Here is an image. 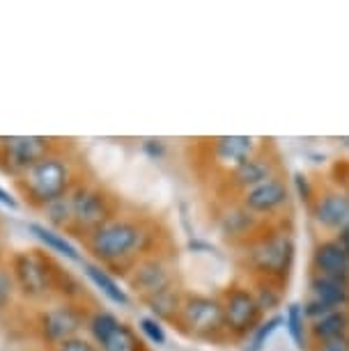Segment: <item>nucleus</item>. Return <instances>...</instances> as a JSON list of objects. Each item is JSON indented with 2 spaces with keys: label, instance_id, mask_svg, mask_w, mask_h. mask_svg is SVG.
<instances>
[{
  "label": "nucleus",
  "instance_id": "1",
  "mask_svg": "<svg viewBox=\"0 0 349 351\" xmlns=\"http://www.w3.org/2000/svg\"><path fill=\"white\" fill-rule=\"evenodd\" d=\"M81 243L92 262L124 278L147 255L170 246V239L159 218L120 209Z\"/></svg>",
  "mask_w": 349,
  "mask_h": 351
},
{
  "label": "nucleus",
  "instance_id": "2",
  "mask_svg": "<svg viewBox=\"0 0 349 351\" xmlns=\"http://www.w3.org/2000/svg\"><path fill=\"white\" fill-rule=\"evenodd\" d=\"M83 177V165L78 156L71 152L69 145L60 141V145L51 154L39 158L25 175L19 177L14 189L19 200L28 204L30 209L39 211L49 202L67 195Z\"/></svg>",
  "mask_w": 349,
  "mask_h": 351
},
{
  "label": "nucleus",
  "instance_id": "3",
  "mask_svg": "<svg viewBox=\"0 0 349 351\" xmlns=\"http://www.w3.org/2000/svg\"><path fill=\"white\" fill-rule=\"evenodd\" d=\"M237 250H239L237 253L239 267L246 271L248 278H265L287 285L296 260V243L289 225H285V218L267 223L251 241Z\"/></svg>",
  "mask_w": 349,
  "mask_h": 351
},
{
  "label": "nucleus",
  "instance_id": "4",
  "mask_svg": "<svg viewBox=\"0 0 349 351\" xmlns=\"http://www.w3.org/2000/svg\"><path fill=\"white\" fill-rule=\"evenodd\" d=\"M12 280L16 285L19 301L30 303V306H46L56 301L58 294V276H60L62 264L51 253L42 248H23L10 253L5 260Z\"/></svg>",
  "mask_w": 349,
  "mask_h": 351
},
{
  "label": "nucleus",
  "instance_id": "5",
  "mask_svg": "<svg viewBox=\"0 0 349 351\" xmlns=\"http://www.w3.org/2000/svg\"><path fill=\"white\" fill-rule=\"evenodd\" d=\"M71 228L67 234L76 237L78 241H85L122 209L120 197L90 177H83L71 189Z\"/></svg>",
  "mask_w": 349,
  "mask_h": 351
},
{
  "label": "nucleus",
  "instance_id": "6",
  "mask_svg": "<svg viewBox=\"0 0 349 351\" xmlns=\"http://www.w3.org/2000/svg\"><path fill=\"white\" fill-rule=\"evenodd\" d=\"M173 326L184 337L207 344L228 342L226 326H223V306L219 294H202V291H189L184 294L182 308L177 313Z\"/></svg>",
  "mask_w": 349,
  "mask_h": 351
},
{
  "label": "nucleus",
  "instance_id": "7",
  "mask_svg": "<svg viewBox=\"0 0 349 351\" xmlns=\"http://www.w3.org/2000/svg\"><path fill=\"white\" fill-rule=\"evenodd\" d=\"M95 303H69V301H51L46 306L35 308L32 313V333L44 349L53 351L58 344L71 340L85 333L88 313Z\"/></svg>",
  "mask_w": 349,
  "mask_h": 351
},
{
  "label": "nucleus",
  "instance_id": "8",
  "mask_svg": "<svg viewBox=\"0 0 349 351\" xmlns=\"http://www.w3.org/2000/svg\"><path fill=\"white\" fill-rule=\"evenodd\" d=\"M124 282H127V289L141 303L154 299L156 294L173 287L175 282H182L173 246H166L141 260L124 276Z\"/></svg>",
  "mask_w": 349,
  "mask_h": 351
},
{
  "label": "nucleus",
  "instance_id": "9",
  "mask_svg": "<svg viewBox=\"0 0 349 351\" xmlns=\"http://www.w3.org/2000/svg\"><path fill=\"white\" fill-rule=\"evenodd\" d=\"M219 299L228 342H246L248 335L265 322V313L255 301L248 282H230L219 294Z\"/></svg>",
  "mask_w": 349,
  "mask_h": 351
},
{
  "label": "nucleus",
  "instance_id": "10",
  "mask_svg": "<svg viewBox=\"0 0 349 351\" xmlns=\"http://www.w3.org/2000/svg\"><path fill=\"white\" fill-rule=\"evenodd\" d=\"M58 145L60 141L49 136H0V172L16 182Z\"/></svg>",
  "mask_w": 349,
  "mask_h": 351
},
{
  "label": "nucleus",
  "instance_id": "11",
  "mask_svg": "<svg viewBox=\"0 0 349 351\" xmlns=\"http://www.w3.org/2000/svg\"><path fill=\"white\" fill-rule=\"evenodd\" d=\"M280 172L282 165L278 152L272 145L265 143L248 161H243L239 168L230 172L228 177H223L221 182L223 200H237L241 193H246V191H251L262 182L272 180L274 175H280Z\"/></svg>",
  "mask_w": 349,
  "mask_h": 351
},
{
  "label": "nucleus",
  "instance_id": "12",
  "mask_svg": "<svg viewBox=\"0 0 349 351\" xmlns=\"http://www.w3.org/2000/svg\"><path fill=\"white\" fill-rule=\"evenodd\" d=\"M243 207L251 211L253 216L262 218V221L272 223V221H280L282 211L289 207V200H292V193H289V184L285 180V172L280 175H274L272 180L258 184L251 191L241 193L237 197Z\"/></svg>",
  "mask_w": 349,
  "mask_h": 351
},
{
  "label": "nucleus",
  "instance_id": "13",
  "mask_svg": "<svg viewBox=\"0 0 349 351\" xmlns=\"http://www.w3.org/2000/svg\"><path fill=\"white\" fill-rule=\"evenodd\" d=\"M262 141L253 136H219L207 141V161L212 172L221 177H228L243 161H248L255 152L262 147Z\"/></svg>",
  "mask_w": 349,
  "mask_h": 351
},
{
  "label": "nucleus",
  "instance_id": "14",
  "mask_svg": "<svg viewBox=\"0 0 349 351\" xmlns=\"http://www.w3.org/2000/svg\"><path fill=\"white\" fill-rule=\"evenodd\" d=\"M311 218L326 234H340V230L349 223V191L340 186H322L315 193L311 207Z\"/></svg>",
  "mask_w": 349,
  "mask_h": 351
},
{
  "label": "nucleus",
  "instance_id": "15",
  "mask_svg": "<svg viewBox=\"0 0 349 351\" xmlns=\"http://www.w3.org/2000/svg\"><path fill=\"white\" fill-rule=\"evenodd\" d=\"M265 225L267 221L253 216L239 200H221V207L216 211V228L223 239L232 243L234 248L251 241Z\"/></svg>",
  "mask_w": 349,
  "mask_h": 351
},
{
  "label": "nucleus",
  "instance_id": "16",
  "mask_svg": "<svg viewBox=\"0 0 349 351\" xmlns=\"http://www.w3.org/2000/svg\"><path fill=\"white\" fill-rule=\"evenodd\" d=\"M311 274L349 280V250L335 237L320 239L311 253Z\"/></svg>",
  "mask_w": 349,
  "mask_h": 351
},
{
  "label": "nucleus",
  "instance_id": "17",
  "mask_svg": "<svg viewBox=\"0 0 349 351\" xmlns=\"http://www.w3.org/2000/svg\"><path fill=\"white\" fill-rule=\"evenodd\" d=\"M28 232L32 234V239L42 246V250L51 253L53 257H60V260L71 262V264H81L85 260L83 248L78 246L76 241H71V237L64 234V232L49 228V225H44L42 221H30Z\"/></svg>",
  "mask_w": 349,
  "mask_h": 351
},
{
  "label": "nucleus",
  "instance_id": "18",
  "mask_svg": "<svg viewBox=\"0 0 349 351\" xmlns=\"http://www.w3.org/2000/svg\"><path fill=\"white\" fill-rule=\"evenodd\" d=\"M78 269H81L85 280H88L108 303H113V306H117V308H129L131 306L129 289L124 287V285L117 280V276L110 274L106 267H101V264L92 262L90 257H85V260L78 264Z\"/></svg>",
  "mask_w": 349,
  "mask_h": 351
},
{
  "label": "nucleus",
  "instance_id": "19",
  "mask_svg": "<svg viewBox=\"0 0 349 351\" xmlns=\"http://www.w3.org/2000/svg\"><path fill=\"white\" fill-rule=\"evenodd\" d=\"M308 299L320 301L328 310H349V280L308 274Z\"/></svg>",
  "mask_w": 349,
  "mask_h": 351
},
{
  "label": "nucleus",
  "instance_id": "20",
  "mask_svg": "<svg viewBox=\"0 0 349 351\" xmlns=\"http://www.w3.org/2000/svg\"><path fill=\"white\" fill-rule=\"evenodd\" d=\"M349 335V310H333L320 319L308 322V337L311 344L338 340V337Z\"/></svg>",
  "mask_w": 349,
  "mask_h": 351
},
{
  "label": "nucleus",
  "instance_id": "21",
  "mask_svg": "<svg viewBox=\"0 0 349 351\" xmlns=\"http://www.w3.org/2000/svg\"><path fill=\"white\" fill-rule=\"evenodd\" d=\"M95 344L99 347V351H152L147 344H145L141 333H138L131 324L122 322V319L117 326L110 328L108 333Z\"/></svg>",
  "mask_w": 349,
  "mask_h": 351
},
{
  "label": "nucleus",
  "instance_id": "22",
  "mask_svg": "<svg viewBox=\"0 0 349 351\" xmlns=\"http://www.w3.org/2000/svg\"><path fill=\"white\" fill-rule=\"evenodd\" d=\"M184 294H186V289H184L182 282H175L173 287H168L166 291H161V294H156L154 299L145 301L143 306L147 308V313L156 317L159 322L163 324H173L177 313H180L182 308V301H184Z\"/></svg>",
  "mask_w": 349,
  "mask_h": 351
},
{
  "label": "nucleus",
  "instance_id": "23",
  "mask_svg": "<svg viewBox=\"0 0 349 351\" xmlns=\"http://www.w3.org/2000/svg\"><path fill=\"white\" fill-rule=\"evenodd\" d=\"M248 287H251L255 301H258V306L262 308L265 317H272L276 310L282 306V301H285L287 285L265 280V278H248Z\"/></svg>",
  "mask_w": 349,
  "mask_h": 351
},
{
  "label": "nucleus",
  "instance_id": "24",
  "mask_svg": "<svg viewBox=\"0 0 349 351\" xmlns=\"http://www.w3.org/2000/svg\"><path fill=\"white\" fill-rule=\"evenodd\" d=\"M285 328L289 337H292L294 347L299 351H311V337H308V319H306V313H304V306L301 303H289L285 308Z\"/></svg>",
  "mask_w": 349,
  "mask_h": 351
},
{
  "label": "nucleus",
  "instance_id": "25",
  "mask_svg": "<svg viewBox=\"0 0 349 351\" xmlns=\"http://www.w3.org/2000/svg\"><path fill=\"white\" fill-rule=\"evenodd\" d=\"M280 324H282V317H280V315L265 317V322H262L260 326L255 328L251 335H248L246 347H243V351H262V349H265L267 340L276 333V328H278Z\"/></svg>",
  "mask_w": 349,
  "mask_h": 351
},
{
  "label": "nucleus",
  "instance_id": "26",
  "mask_svg": "<svg viewBox=\"0 0 349 351\" xmlns=\"http://www.w3.org/2000/svg\"><path fill=\"white\" fill-rule=\"evenodd\" d=\"M138 333H141L145 342L154 344V347H163V344L168 342V333H166L163 322H159L152 315H143L141 319H138Z\"/></svg>",
  "mask_w": 349,
  "mask_h": 351
},
{
  "label": "nucleus",
  "instance_id": "27",
  "mask_svg": "<svg viewBox=\"0 0 349 351\" xmlns=\"http://www.w3.org/2000/svg\"><path fill=\"white\" fill-rule=\"evenodd\" d=\"M19 301L16 285L12 280V274L8 264H0V317L10 315Z\"/></svg>",
  "mask_w": 349,
  "mask_h": 351
},
{
  "label": "nucleus",
  "instance_id": "28",
  "mask_svg": "<svg viewBox=\"0 0 349 351\" xmlns=\"http://www.w3.org/2000/svg\"><path fill=\"white\" fill-rule=\"evenodd\" d=\"M294 186H296V193H299V197H301V202H306V207H311L313 200H315V193H317V186L311 182V177L304 175V172H296Z\"/></svg>",
  "mask_w": 349,
  "mask_h": 351
},
{
  "label": "nucleus",
  "instance_id": "29",
  "mask_svg": "<svg viewBox=\"0 0 349 351\" xmlns=\"http://www.w3.org/2000/svg\"><path fill=\"white\" fill-rule=\"evenodd\" d=\"M53 351H99V347L83 333V335L71 337V340H67V342L58 344Z\"/></svg>",
  "mask_w": 349,
  "mask_h": 351
},
{
  "label": "nucleus",
  "instance_id": "30",
  "mask_svg": "<svg viewBox=\"0 0 349 351\" xmlns=\"http://www.w3.org/2000/svg\"><path fill=\"white\" fill-rule=\"evenodd\" d=\"M311 351H349V335L347 337H338V340L313 344Z\"/></svg>",
  "mask_w": 349,
  "mask_h": 351
},
{
  "label": "nucleus",
  "instance_id": "31",
  "mask_svg": "<svg viewBox=\"0 0 349 351\" xmlns=\"http://www.w3.org/2000/svg\"><path fill=\"white\" fill-rule=\"evenodd\" d=\"M143 152L149 158H152V161H159V158H163V154H166V145H163L161 141H154V138H149V141L143 143Z\"/></svg>",
  "mask_w": 349,
  "mask_h": 351
},
{
  "label": "nucleus",
  "instance_id": "32",
  "mask_svg": "<svg viewBox=\"0 0 349 351\" xmlns=\"http://www.w3.org/2000/svg\"><path fill=\"white\" fill-rule=\"evenodd\" d=\"M0 207L10 209V211H16L21 207V200H19L16 193H12L10 189H5L3 184H0Z\"/></svg>",
  "mask_w": 349,
  "mask_h": 351
},
{
  "label": "nucleus",
  "instance_id": "33",
  "mask_svg": "<svg viewBox=\"0 0 349 351\" xmlns=\"http://www.w3.org/2000/svg\"><path fill=\"white\" fill-rule=\"evenodd\" d=\"M335 239H338V241L342 243V246H345V248L349 250V223L340 230V234H335Z\"/></svg>",
  "mask_w": 349,
  "mask_h": 351
},
{
  "label": "nucleus",
  "instance_id": "34",
  "mask_svg": "<svg viewBox=\"0 0 349 351\" xmlns=\"http://www.w3.org/2000/svg\"><path fill=\"white\" fill-rule=\"evenodd\" d=\"M342 145H347V147H349V138H342Z\"/></svg>",
  "mask_w": 349,
  "mask_h": 351
}]
</instances>
